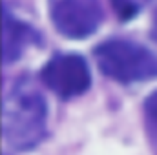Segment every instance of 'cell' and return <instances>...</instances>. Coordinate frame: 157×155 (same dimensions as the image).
Returning <instances> with one entry per match:
<instances>
[{"label": "cell", "instance_id": "cell-1", "mask_svg": "<svg viewBox=\"0 0 157 155\" xmlns=\"http://www.w3.org/2000/svg\"><path fill=\"white\" fill-rule=\"evenodd\" d=\"M48 106L39 89L26 78L18 80L4 99V137L17 152L35 148L46 135Z\"/></svg>", "mask_w": 157, "mask_h": 155}, {"label": "cell", "instance_id": "cell-2", "mask_svg": "<svg viewBox=\"0 0 157 155\" xmlns=\"http://www.w3.org/2000/svg\"><path fill=\"white\" fill-rule=\"evenodd\" d=\"M95 59L104 75L124 84L157 75V59L135 42L108 40L95 49Z\"/></svg>", "mask_w": 157, "mask_h": 155}, {"label": "cell", "instance_id": "cell-3", "mask_svg": "<svg viewBox=\"0 0 157 155\" xmlns=\"http://www.w3.org/2000/svg\"><path fill=\"white\" fill-rule=\"evenodd\" d=\"M44 84L62 99L77 97L90 88V70L78 55H57L42 70Z\"/></svg>", "mask_w": 157, "mask_h": 155}, {"label": "cell", "instance_id": "cell-4", "mask_svg": "<svg viewBox=\"0 0 157 155\" xmlns=\"http://www.w3.org/2000/svg\"><path fill=\"white\" fill-rule=\"evenodd\" d=\"M51 18L64 37L84 39L99 28L102 13L97 0H57Z\"/></svg>", "mask_w": 157, "mask_h": 155}, {"label": "cell", "instance_id": "cell-5", "mask_svg": "<svg viewBox=\"0 0 157 155\" xmlns=\"http://www.w3.org/2000/svg\"><path fill=\"white\" fill-rule=\"evenodd\" d=\"M31 29L11 15H4V60L13 62L20 57L26 44H29Z\"/></svg>", "mask_w": 157, "mask_h": 155}, {"label": "cell", "instance_id": "cell-6", "mask_svg": "<svg viewBox=\"0 0 157 155\" xmlns=\"http://www.w3.org/2000/svg\"><path fill=\"white\" fill-rule=\"evenodd\" d=\"M146 4L148 0H113V6L117 9V13L122 18H128V17H133L135 11L141 7V4Z\"/></svg>", "mask_w": 157, "mask_h": 155}, {"label": "cell", "instance_id": "cell-7", "mask_svg": "<svg viewBox=\"0 0 157 155\" xmlns=\"http://www.w3.org/2000/svg\"><path fill=\"white\" fill-rule=\"evenodd\" d=\"M144 110H146L148 117L154 120V124L157 126V91L148 95V99L144 100Z\"/></svg>", "mask_w": 157, "mask_h": 155}, {"label": "cell", "instance_id": "cell-8", "mask_svg": "<svg viewBox=\"0 0 157 155\" xmlns=\"http://www.w3.org/2000/svg\"><path fill=\"white\" fill-rule=\"evenodd\" d=\"M152 35H154V39L157 40V11H155V15H154V26H152Z\"/></svg>", "mask_w": 157, "mask_h": 155}]
</instances>
